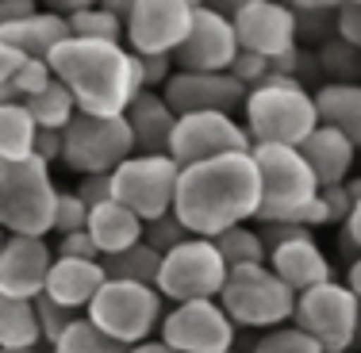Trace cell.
I'll use <instances>...</instances> for the list:
<instances>
[{
	"label": "cell",
	"mask_w": 361,
	"mask_h": 353,
	"mask_svg": "<svg viewBox=\"0 0 361 353\" xmlns=\"http://www.w3.org/2000/svg\"><path fill=\"white\" fill-rule=\"evenodd\" d=\"M173 211L192 238H212V242L235 227H246L250 219L257 223L262 173H257L254 150L212 158V161H200V166H185Z\"/></svg>",
	"instance_id": "6da1fadb"
},
{
	"label": "cell",
	"mask_w": 361,
	"mask_h": 353,
	"mask_svg": "<svg viewBox=\"0 0 361 353\" xmlns=\"http://www.w3.org/2000/svg\"><path fill=\"white\" fill-rule=\"evenodd\" d=\"M50 70H54V81L70 89L81 116L119 119L142 92L139 58L123 42L66 39L50 54Z\"/></svg>",
	"instance_id": "7a4b0ae2"
},
{
	"label": "cell",
	"mask_w": 361,
	"mask_h": 353,
	"mask_svg": "<svg viewBox=\"0 0 361 353\" xmlns=\"http://www.w3.org/2000/svg\"><path fill=\"white\" fill-rule=\"evenodd\" d=\"M243 123L250 131L254 146H292V150H300V146L319 131L315 92L304 89L300 81H292V77L269 73L246 97Z\"/></svg>",
	"instance_id": "3957f363"
},
{
	"label": "cell",
	"mask_w": 361,
	"mask_h": 353,
	"mask_svg": "<svg viewBox=\"0 0 361 353\" xmlns=\"http://www.w3.org/2000/svg\"><path fill=\"white\" fill-rule=\"evenodd\" d=\"M58 196L62 192L50 180L47 161H0V227H4V235L47 238L54 230Z\"/></svg>",
	"instance_id": "277c9868"
},
{
	"label": "cell",
	"mask_w": 361,
	"mask_h": 353,
	"mask_svg": "<svg viewBox=\"0 0 361 353\" xmlns=\"http://www.w3.org/2000/svg\"><path fill=\"white\" fill-rule=\"evenodd\" d=\"M254 161L262 173V211L257 223H296L323 196L319 177L292 146H254Z\"/></svg>",
	"instance_id": "5b68a950"
},
{
	"label": "cell",
	"mask_w": 361,
	"mask_h": 353,
	"mask_svg": "<svg viewBox=\"0 0 361 353\" xmlns=\"http://www.w3.org/2000/svg\"><path fill=\"white\" fill-rule=\"evenodd\" d=\"M97 330H104L111 342L135 349L142 342H150L154 330H161L166 323V304H161L158 288H146V284H127V280H108L97 292V299L85 311Z\"/></svg>",
	"instance_id": "8992f818"
},
{
	"label": "cell",
	"mask_w": 361,
	"mask_h": 353,
	"mask_svg": "<svg viewBox=\"0 0 361 353\" xmlns=\"http://www.w3.org/2000/svg\"><path fill=\"white\" fill-rule=\"evenodd\" d=\"M219 304L235 326L269 334V330H281V326L292 323L296 292L269 265H250V269H231Z\"/></svg>",
	"instance_id": "52a82bcc"
},
{
	"label": "cell",
	"mask_w": 361,
	"mask_h": 353,
	"mask_svg": "<svg viewBox=\"0 0 361 353\" xmlns=\"http://www.w3.org/2000/svg\"><path fill=\"white\" fill-rule=\"evenodd\" d=\"M292 326L323 353H350L361 342V299L342 280H326L296 296Z\"/></svg>",
	"instance_id": "ba28073f"
},
{
	"label": "cell",
	"mask_w": 361,
	"mask_h": 353,
	"mask_svg": "<svg viewBox=\"0 0 361 353\" xmlns=\"http://www.w3.org/2000/svg\"><path fill=\"white\" fill-rule=\"evenodd\" d=\"M227 261H223L219 246L212 238H188L185 246H177L173 254H166L161 261L158 292L161 299L177 304H200V299H219L227 288Z\"/></svg>",
	"instance_id": "9c48e42d"
},
{
	"label": "cell",
	"mask_w": 361,
	"mask_h": 353,
	"mask_svg": "<svg viewBox=\"0 0 361 353\" xmlns=\"http://www.w3.org/2000/svg\"><path fill=\"white\" fill-rule=\"evenodd\" d=\"M180 185V166L169 154H135L111 173V196L131 208L142 223L173 211Z\"/></svg>",
	"instance_id": "30bf717a"
},
{
	"label": "cell",
	"mask_w": 361,
	"mask_h": 353,
	"mask_svg": "<svg viewBox=\"0 0 361 353\" xmlns=\"http://www.w3.org/2000/svg\"><path fill=\"white\" fill-rule=\"evenodd\" d=\"M127 158H135V135L127 116H77L66 127V166L77 169L81 177H111Z\"/></svg>",
	"instance_id": "8fae6325"
},
{
	"label": "cell",
	"mask_w": 361,
	"mask_h": 353,
	"mask_svg": "<svg viewBox=\"0 0 361 353\" xmlns=\"http://www.w3.org/2000/svg\"><path fill=\"white\" fill-rule=\"evenodd\" d=\"M196 20L192 0H131L127 50L142 58H173L185 47Z\"/></svg>",
	"instance_id": "7c38bea8"
},
{
	"label": "cell",
	"mask_w": 361,
	"mask_h": 353,
	"mask_svg": "<svg viewBox=\"0 0 361 353\" xmlns=\"http://www.w3.org/2000/svg\"><path fill=\"white\" fill-rule=\"evenodd\" d=\"M254 139L246 123L223 111H196V116H177V131L169 142V158L185 166H200L212 158H227V154H250Z\"/></svg>",
	"instance_id": "4fadbf2b"
},
{
	"label": "cell",
	"mask_w": 361,
	"mask_h": 353,
	"mask_svg": "<svg viewBox=\"0 0 361 353\" xmlns=\"http://www.w3.org/2000/svg\"><path fill=\"white\" fill-rule=\"evenodd\" d=\"M231 23H235L238 47L250 54L277 62L288 50L300 47V27L292 4H277V0H238L231 8Z\"/></svg>",
	"instance_id": "5bb4252c"
},
{
	"label": "cell",
	"mask_w": 361,
	"mask_h": 353,
	"mask_svg": "<svg viewBox=\"0 0 361 353\" xmlns=\"http://www.w3.org/2000/svg\"><path fill=\"white\" fill-rule=\"evenodd\" d=\"M235 330L238 326L231 323L219 299H200V304H177L173 311H166L161 342L177 353H231Z\"/></svg>",
	"instance_id": "9a60e30c"
},
{
	"label": "cell",
	"mask_w": 361,
	"mask_h": 353,
	"mask_svg": "<svg viewBox=\"0 0 361 353\" xmlns=\"http://www.w3.org/2000/svg\"><path fill=\"white\" fill-rule=\"evenodd\" d=\"M238 35L231 16H223L219 8L196 4V20L188 31L185 47L173 54L177 73H231L238 58Z\"/></svg>",
	"instance_id": "2e32d148"
},
{
	"label": "cell",
	"mask_w": 361,
	"mask_h": 353,
	"mask_svg": "<svg viewBox=\"0 0 361 353\" xmlns=\"http://www.w3.org/2000/svg\"><path fill=\"white\" fill-rule=\"evenodd\" d=\"M161 97L177 116H196V111L235 116V111H243L250 89L231 73H173V81L161 89Z\"/></svg>",
	"instance_id": "e0dca14e"
},
{
	"label": "cell",
	"mask_w": 361,
	"mask_h": 353,
	"mask_svg": "<svg viewBox=\"0 0 361 353\" xmlns=\"http://www.w3.org/2000/svg\"><path fill=\"white\" fill-rule=\"evenodd\" d=\"M54 269V249L47 238L8 235L0 249V296L8 299H39L47 292V277Z\"/></svg>",
	"instance_id": "ac0fdd59"
},
{
	"label": "cell",
	"mask_w": 361,
	"mask_h": 353,
	"mask_svg": "<svg viewBox=\"0 0 361 353\" xmlns=\"http://www.w3.org/2000/svg\"><path fill=\"white\" fill-rule=\"evenodd\" d=\"M265 265H269V269L277 273L296 296H304V292L334 280L331 277V257L319 249L315 238H296V242H285V246L269 249V261Z\"/></svg>",
	"instance_id": "d6986e66"
},
{
	"label": "cell",
	"mask_w": 361,
	"mask_h": 353,
	"mask_svg": "<svg viewBox=\"0 0 361 353\" xmlns=\"http://www.w3.org/2000/svg\"><path fill=\"white\" fill-rule=\"evenodd\" d=\"M108 284L104 261H70V257H54V269L47 277V292L42 296L54 304L70 307V311H89L97 292Z\"/></svg>",
	"instance_id": "ffe728a7"
},
{
	"label": "cell",
	"mask_w": 361,
	"mask_h": 353,
	"mask_svg": "<svg viewBox=\"0 0 361 353\" xmlns=\"http://www.w3.org/2000/svg\"><path fill=\"white\" fill-rule=\"evenodd\" d=\"M127 123L135 135V154H169L177 131V111L166 104L161 92H139L127 108Z\"/></svg>",
	"instance_id": "44dd1931"
},
{
	"label": "cell",
	"mask_w": 361,
	"mask_h": 353,
	"mask_svg": "<svg viewBox=\"0 0 361 353\" xmlns=\"http://www.w3.org/2000/svg\"><path fill=\"white\" fill-rule=\"evenodd\" d=\"M304 161L312 166V173L319 177L323 188H338L354 177V166H357V146L346 139V135L331 131V127L319 123V131L312 135L304 146H300Z\"/></svg>",
	"instance_id": "7402d4cb"
},
{
	"label": "cell",
	"mask_w": 361,
	"mask_h": 353,
	"mask_svg": "<svg viewBox=\"0 0 361 353\" xmlns=\"http://www.w3.org/2000/svg\"><path fill=\"white\" fill-rule=\"evenodd\" d=\"M89 238L97 242L100 261H104V257H119V254L139 246L146 238V223L131 208H123L119 200H108V204H100V208H92Z\"/></svg>",
	"instance_id": "603a6c76"
},
{
	"label": "cell",
	"mask_w": 361,
	"mask_h": 353,
	"mask_svg": "<svg viewBox=\"0 0 361 353\" xmlns=\"http://www.w3.org/2000/svg\"><path fill=\"white\" fill-rule=\"evenodd\" d=\"M66 39H70V20H62L58 12H42V8L35 16H27V20L0 31V42L16 47L23 58H39V62H50V54Z\"/></svg>",
	"instance_id": "cb8c5ba5"
},
{
	"label": "cell",
	"mask_w": 361,
	"mask_h": 353,
	"mask_svg": "<svg viewBox=\"0 0 361 353\" xmlns=\"http://www.w3.org/2000/svg\"><path fill=\"white\" fill-rule=\"evenodd\" d=\"M319 123L346 135L361 150V85H319L315 89Z\"/></svg>",
	"instance_id": "d4e9b609"
},
{
	"label": "cell",
	"mask_w": 361,
	"mask_h": 353,
	"mask_svg": "<svg viewBox=\"0 0 361 353\" xmlns=\"http://www.w3.org/2000/svg\"><path fill=\"white\" fill-rule=\"evenodd\" d=\"M42 326L35 299H8L0 296V349H39Z\"/></svg>",
	"instance_id": "484cf974"
},
{
	"label": "cell",
	"mask_w": 361,
	"mask_h": 353,
	"mask_svg": "<svg viewBox=\"0 0 361 353\" xmlns=\"http://www.w3.org/2000/svg\"><path fill=\"white\" fill-rule=\"evenodd\" d=\"M39 123L31 119L27 104L0 108V161H27L35 158Z\"/></svg>",
	"instance_id": "4316f807"
},
{
	"label": "cell",
	"mask_w": 361,
	"mask_h": 353,
	"mask_svg": "<svg viewBox=\"0 0 361 353\" xmlns=\"http://www.w3.org/2000/svg\"><path fill=\"white\" fill-rule=\"evenodd\" d=\"M161 261H166V257H161L158 249L139 242L135 249H127V254H119V257H104V273H108V280H127V284L158 288Z\"/></svg>",
	"instance_id": "83f0119b"
},
{
	"label": "cell",
	"mask_w": 361,
	"mask_h": 353,
	"mask_svg": "<svg viewBox=\"0 0 361 353\" xmlns=\"http://www.w3.org/2000/svg\"><path fill=\"white\" fill-rule=\"evenodd\" d=\"M23 104H27L31 119L39 123V131H66V127L81 116L77 104H73V97H70V89H66L62 81H54L50 89H42L39 97L23 100Z\"/></svg>",
	"instance_id": "f1b7e54d"
},
{
	"label": "cell",
	"mask_w": 361,
	"mask_h": 353,
	"mask_svg": "<svg viewBox=\"0 0 361 353\" xmlns=\"http://www.w3.org/2000/svg\"><path fill=\"white\" fill-rule=\"evenodd\" d=\"M127 31V20L111 12L108 4H85L70 16V39H92V42H119Z\"/></svg>",
	"instance_id": "f546056e"
},
{
	"label": "cell",
	"mask_w": 361,
	"mask_h": 353,
	"mask_svg": "<svg viewBox=\"0 0 361 353\" xmlns=\"http://www.w3.org/2000/svg\"><path fill=\"white\" fill-rule=\"evenodd\" d=\"M216 246H219L223 261H227V269H250V265L269 261V249H265V242H262V230L250 227V223L227 230V235H219Z\"/></svg>",
	"instance_id": "4dcf8cb0"
},
{
	"label": "cell",
	"mask_w": 361,
	"mask_h": 353,
	"mask_svg": "<svg viewBox=\"0 0 361 353\" xmlns=\"http://www.w3.org/2000/svg\"><path fill=\"white\" fill-rule=\"evenodd\" d=\"M319 73L331 77L326 85H361V50L342 39H326L319 47Z\"/></svg>",
	"instance_id": "1f68e13d"
},
{
	"label": "cell",
	"mask_w": 361,
	"mask_h": 353,
	"mask_svg": "<svg viewBox=\"0 0 361 353\" xmlns=\"http://www.w3.org/2000/svg\"><path fill=\"white\" fill-rule=\"evenodd\" d=\"M50 353H127V346H119V342H111L104 330H97V326L89 323V318H77L70 330L62 334V338L50 346Z\"/></svg>",
	"instance_id": "d6a6232c"
},
{
	"label": "cell",
	"mask_w": 361,
	"mask_h": 353,
	"mask_svg": "<svg viewBox=\"0 0 361 353\" xmlns=\"http://www.w3.org/2000/svg\"><path fill=\"white\" fill-rule=\"evenodd\" d=\"M188 238H192V235H188V227L177 219V211H169V215H161V219L146 223V238H142V242L154 246L161 257H166V254H173L177 246H185Z\"/></svg>",
	"instance_id": "836d02e7"
},
{
	"label": "cell",
	"mask_w": 361,
	"mask_h": 353,
	"mask_svg": "<svg viewBox=\"0 0 361 353\" xmlns=\"http://www.w3.org/2000/svg\"><path fill=\"white\" fill-rule=\"evenodd\" d=\"M250 353H323L319 346H315L307 334H300L296 326H281V330H269V334H262L257 338V346Z\"/></svg>",
	"instance_id": "e575fe53"
},
{
	"label": "cell",
	"mask_w": 361,
	"mask_h": 353,
	"mask_svg": "<svg viewBox=\"0 0 361 353\" xmlns=\"http://www.w3.org/2000/svg\"><path fill=\"white\" fill-rule=\"evenodd\" d=\"M35 311H39V326H42V342L47 346H54L58 338H62L66 330L77 323V311H70V307H62V304H54V299H47V296H39L35 299Z\"/></svg>",
	"instance_id": "d590c367"
},
{
	"label": "cell",
	"mask_w": 361,
	"mask_h": 353,
	"mask_svg": "<svg viewBox=\"0 0 361 353\" xmlns=\"http://www.w3.org/2000/svg\"><path fill=\"white\" fill-rule=\"evenodd\" d=\"M89 215H92V208L81 200V196H77V192H62V196H58V215H54L58 238L89 230Z\"/></svg>",
	"instance_id": "8d00e7d4"
},
{
	"label": "cell",
	"mask_w": 361,
	"mask_h": 353,
	"mask_svg": "<svg viewBox=\"0 0 361 353\" xmlns=\"http://www.w3.org/2000/svg\"><path fill=\"white\" fill-rule=\"evenodd\" d=\"M12 85L23 92V100H31V97H39L42 89H50V85H54V70H50V62H39V58H31V62L23 66L20 77H16Z\"/></svg>",
	"instance_id": "74e56055"
},
{
	"label": "cell",
	"mask_w": 361,
	"mask_h": 353,
	"mask_svg": "<svg viewBox=\"0 0 361 353\" xmlns=\"http://www.w3.org/2000/svg\"><path fill=\"white\" fill-rule=\"evenodd\" d=\"M231 77H235V81H243L246 89H257V85L269 77V62H265V58H257V54H250V50H238L235 66H231Z\"/></svg>",
	"instance_id": "f35d334b"
},
{
	"label": "cell",
	"mask_w": 361,
	"mask_h": 353,
	"mask_svg": "<svg viewBox=\"0 0 361 353\" xmlns=\"http://www.w3.org/2000/svg\"><path fill=\"white\" fill-rule=\"evenodd\" d=\"M54 257H70V261H100V249H97V242L89 238V230H81V235L58 238Z\"/></svg>",
	"instance_id": "ab89813d"
},
{
	"label": "cell",
	"mask_w": 361,
	"mask_h": 353,
	"mask_svg": "<svg viewBox=\"0 0 361 353\" xmlns=\"http://www.w3.org/2000/svg\"><path fill=\"white\" fill-rule=\"evenodd\" d=\"M346 47L361 50V0H346V4H338V35Z\"/></svg>",
	"instance_id": "60d3db41"
},
{
	"label": "cell",
	"mask_w": 361,
	"mask_h": 353,
	"mask_svg": "<svg viewBox=\"0 0 361 353\" xmlns=\"http://www.w3.org/2000/svg\"><path fill=\"white\" fill-rule=\"evenodd\" d=\"M323 208H326V223H331V227H346L350 211H354V200H350L346 185L323 188Z\"/></svg>",
	"instance_id": "b9f144b4"
},
{
	"label": "cell",
	"mask_w": 361,
	"mask_h": 353,
	"mask_svg": "<svg viewBox=\"0 0 361 353\" xmlns=\"http://www.w3.org/2000/svg\"><path fill=\"white\" fill-rule=\"evenodd\" d=\"M73 192L81 196L89 208H100V204L116 200V196H111V177H81V185H77Z\"/></svg>",
	"instance_id": "7bdbcfd3"
},
{
	"label": "cell",
	"mask_w": 361,
	"mask_h": 353,
	"mask_svg": "<svg viewBox=\"0 0 361 353\" xmlns=\"http://www.w3.org/2000/svg\"><path fill=\"white\" fill-rule=\"evenodd\" d=\"M35 158L47 161V166H54V161H66V131H39Z\"/></svg>",
	"instance_id": "ee69618b"
},
{
	"label": "cell",
	"mask_w": 361,
	"mask_h": 353,
	"mask_svg": "<svg viewBox=\"0 0 361 353\" xmlns=\"http://www.w3.org/2000/svg\"><path fill=\"white\" fill-rule=\"evenodd\" d=\"M338 246L346 249V254H354V261L361 257V200L354 204V211H350L346 227H342V235H338ZM354 261H350V265H354Z\"/></svg>",
	"instance_id": "f6af8a7d"
},
{
	"label": "cell",
	"mask_w": 361,
	"mask_h": 353,
	"mask_svg": "<svg viewBox=\"0 0 361 353\" xmlns=\"http://www.w3.org/2000/svg\"><path fill=\"white\" fill-rule=\"evenodd\" d=\"M27 62H31V58H23L16 47H8V42H0V85H12Z\"/></svg>",
	"instance_id": "bcb514c9"
},
{
	"label": "cell",
	"mask_w": 361,
	"mask_h": 353,
	"mask_svg": "<svg viewBox=\"0 0 361 353\" xmlns=\"http://www.w3.org/2000/svg\"><path fill=\"white\" fill-rule=\"evenodd\" d=\"M35 12H39L35 0H0V31L20 23V20H27V16H35Z\"/></svg>",
	"instance_id": "7dc6e473"
},
{
	"label": "cell",
	"mask_w": 361,
	"mask_h": 353,
	"mask_svg": "<svg viewBox=\"0 0 361 353\" xmlns=\"http://www.w3.org/2000/svg\"><path fill=\"white\" fill-rule=\"evenodd\" d=\"M8 104H23V92L16 85H0V108H8Z\"/></svg>",
	"instance_id": "c3c4849f"
},
{
	"label": "cell",
	"mask_w": 361,
	"mask_h": 353,
	"mask_svg": "<svg viewBox=\"0 0 361 353\" xmlns=\"http://www.w3.org/2000/svg\"><path fill=\"white\" fill-rule=\"evenodd\" d=\"M346 288H350V292H354V296L361 299V257H357L354 265H350V273H346Z\"/></svg>",
	"instance_id": "681fc988"
},
{
	"label": "cell",
	"mask_w": 361,
	"mask_h": 353,
	"mask_svg": "<svg viewBox=\"0 0 361 353\" xmlns=\"http://www.w3.org/2000/svg\"><path fill=\"white\" fill-rule=\"evenodd\" d=\"M127 353H177V349H169L161 338H158V342L150 338V342H142V346H135V349H127Z\"/></svg>",
	"instance_id": "f907efd6"
},
{
	"label": "cell",
	"mask_w": 361,
	"mask_h": 353,
	"mask_svg": "<svg viewBox=\"0 0 361 353\" xmlns=\"http://www.w3.org/2000/svg\"><path fill=\"white\" fill-rule=\"evenodd\" d=\"M0 353H42V349H0Z\"/></svg>",
	"instance_id": "816d5d0a"
},
{
	"label": "cell",
	"mask_w": 361,
	"mask_h": 353,
	"mask_svg": "<svg viewBox=\"0 0 361 353\" xmlns=\"http://www.w3.org/2000/svg\"><path fill=\"white\" fill-rule=\"evenodd\" d=\"M4 242H8V235H4V227H0V249H4Z\"/></svg>",
	"instance_id": "f5cc1de1"
},
{
	"label": "cell",
	"mask_w": 361,
	"mask_h": 353,
	"mask_svg": "<svg viewBox=\"0 0 361 353\" xmlns=\"http://www.w3.org/2000/svg\"><path fill=\"white\" fill-rule=\"evenodd\" d=\"M357 173H361V166H357Z\"/></svg>",
	"instance_id": "db71d44e"
},
{
	"label": "cell",
	"mask_w": 361,
	"mask_h": 353,
	"mask_svg": "<svg viewBox=\"0 0 361 353\" xmlns=\"http://www.w3.org/2000/svg\"><path fill=\"white\" fill-rule=\"evenodd\" d=\"M350 353H354V349H350Z\"/></svg>",
	"instance_id": "11a10c76"
},
{
	"label": "cell",
	"mask_w": 361,
	"mask_h": 353,
	"mask_svg": "<svg viewBox=\"0 0 361 353\" xmlns=\"http://www.w3.org/2000/svg\"><path fill=\"white\" fill-rule=\"evenodd\" d=\"M231 353H235V349H231Z\"/></svg>",
	"instance_id": "9f6ffc18"
}]
</instances>
